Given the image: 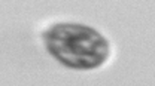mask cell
<instances>
[{
	"label": "cell",
	"mask_w": 155,
	"mask_h": 86,
	"mask_svg": "<svg viewBox=\"0 0 155 86\" xmlns=\"http://www.w3.org/2000/svg\"><path fill=\"white\" fill-rule=\"evenodd\" d=\"M48 54L73 70H94L106 63L110 45L96 28L84 24L60 22L42 34Z\"/></svg>",
	"instance_id": "6da1fadb"
}]
</instances>
